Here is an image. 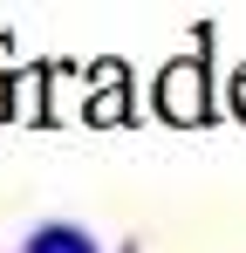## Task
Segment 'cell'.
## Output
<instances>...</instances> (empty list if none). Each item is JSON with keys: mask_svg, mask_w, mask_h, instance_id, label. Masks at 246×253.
I'll return each instance as SVG.
<instances>
[{"mask_svg": "<svg viewBox=\"0 0 246 253\" xmlns=\"http://www.w3.org/2000/svg\"><path fill=\"white\" fill-rule=\"evenodd\" d=\"M28 253H96V240L82 226H35L28 233Z\"/></svg>", "mask_w": 246, "mask_h": 253, "instance_id": "cell-1", "label": "cell"}]
</instances>
